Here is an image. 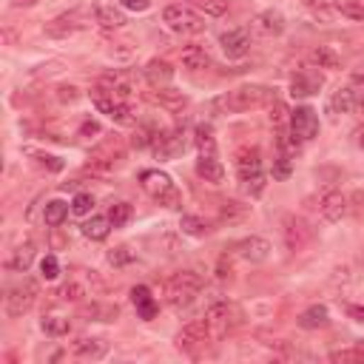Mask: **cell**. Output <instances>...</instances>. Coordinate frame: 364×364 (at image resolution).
<instances>
[{
    "instance_id": "cell-1",
    "label": "cell",
    "mask_w": 364,
    "mask_h": 364,
    "mask_svg": "<svg viewBox=\"0 0 364 364\" xmlns=\"http://www.w3.org/2000/svg\"><path fill=\"white\" fill-rule=\"evenodd\" d=\"M271 100V89L265 86H239L222 97L214 100V111L217 114H242V111H251L262 103Z\"/></svg>"
},
{
    "instance_id": "cell-2",
    "label": "cell",
    "mask_w": 364,
    "mask_h": 364,
    "mask_svg": "<svg viewBox=\"0 0 364 364\" xmlns=\"http://www.w3.org/2000/svg\"><path fill=\"white\" fill-rule=\"evenodd\" d=\"M203 288H205V282H203L200 273L182 271V273H176V276L168 279V285H165V302L174 310H186V307H191L197 302V296L203 293Z\"/></svg>"
},
{
    "instance_id": "cell-3",
    "label": "cell",
    "mask_w": 364,
    "mask_h": 364,
    "mask_svg": "<svg viewBox=\"0 0 364 364\" xmlns=\"http://www.w3.org/2000/svg\"><path fill=\"white\" fill-rule=\"evenodd\" d=\"M237 174H239V182H242V188L245 194L251 197H259L268 186V176L262 171V154L259 148H239L237 151Z\"/></svg>"
},
{
    "instance_id": "cell-4",
    "label": "cell",
    "mask_w": 364,
    "mask_h": 364,
    "mask_svg": "<svg viewBox=\"0 0 364 364\" xmlns=\"http://www.w3.org/2000/svg\"><path fill=\"white\" fill-rule=\"evenodd\" d=\"M140 186H142V191H145L148 197H154L159 205H165V208H179V191H176V186L171 182V176H168L165 171H159V168L142 171V174H140Z\"/></svg>"
},
{
    "instance_id": "cell-5",
    "label": "cell",
    "mask_w": 364,
    "mask_h": 364,
    "mask_svg": "<svg viewBox=\"0 0 364 364\" xmlns=\"http://www.w3.org/2000/svg\"><path fill=\"white\" fill-rule=\"evenodd\" d=\"M38 296H40L38 282L29 279V276H23L18 285H12V288L6 290V316H9V319H21L23 313H29V310L35 307Z\"/></svg>"
},
{
    "instance_id": "cell-6",
    "label": "cell",
    "mask_w": 364,
    "mask_h": 364,
    "mask_svg": "<svg viewBox=\"0 0 364 364\" xmlns=\"http://www.w3.org/2000/svg\"><path fill=\"white\" fill-rule=\"evenodd\" d=\"M162 21L171 32L176 35H200L205 32V18H200L191 6L186 4H171L165 12H162Z\"/></svg>"
},
{
    "instance_id": "cell-7",
    "label": "cell",
    "mask_w": 364,
    "mask_h": 364,
    "mask_svg": "<svg viewBox=\"0 0 364 364\" xmlns=\"http://www.w3.org/2000/svg\"><path fill=\"white\" fill-rule=\"evenodd\" d=\"M205 322H208L211 336L220 339V336L231 333V330L242 322V313H239V307L231 305V302H214V305L205 310Z\"/></svg>"
},
{
    "instance_id": "cell-8",
    "label": "cell",
    "mask_w": 364,
    "mask_h": 364,
    "mask_svg": "<svg viewBox=\"0 0 364 364\" xmlns=\"http://www.w3.org/2000/svg\"><path fill=\"white\" fill-rule=\"evenodd\" d=\"M211 330H208V322L205 319H194L188 322L186 327H182L176 333V350L179 353H186V356H200V350L211 341Z\"/></svg>"
},
{
    "instance_id": "cell-9",
    "label": "cell",
    "mask_w": 364,
    "mask_h": 364,
    "mask_svg": "<svg viewBox=\"0 0 364 364\" xmlns=\"http://www.w3.org/2000/svg\"><path fill=\"white\" fill-rule=\"evenodd\" d=\"M282 237H285L288 251L299 254V251H305V248L313 242V228H310V222H307L305 217L288 214V217L282 220Z\"/></svg>"
},
{
    "instance_id": "cell-10",
    "label": "cell",
    "mask_w": 364,
    "mask_h": 364,
    "mask_svg": "<svg viewBox=\"0 0 364 364\" xmlns=\"http://www.w3.org/2000/svg\"><path fill=\"white\" fill-rule=\"evenodd\" d=\"M288 131L296 142H310L316 134H319V117L310 106H299L290 111V120H288Z\"/></svg>"
},
{
    "instance_id": "cell-11",
    "label": "cell",
    "mask_w": 364,
    "mask_h": 364,
    "mask_svg": "<svg viewBox=\"0 0 364 364\" xmlns=\"http://www.w3.org/2000/svg\"><path fill=\"white\" fill-rule=\"evenodd\" d=\"M154 154L162 157V159H174L186 151V131L182 128H159L154 142H151Z\"/></svg>"
},
{
    "instance_id": "cell-12",
    "label": "cell",
    "mask_w": 364,
    "mask_h": 364,
    "mask_svg": "<svg viewBox=\"0 0 364 364\" xmlns=\"http://www.w3.org/2000/svg\"><path fill=\"white\" fill-rule=\"evenodd\" d=\"M103 94H108V97H114V100H123V103H128L131 100V94H134V80H131V74L128 72H108V74H103L100 77V86H97Z\"/></svg>"
},
{
    "instance_id": "cell-13",
    "label": "cell",
    "mask_w": 364,
    "mask_h": 364,
    "mask_svg": "<svg viewBox=\"0 0 364 364\" xmlns=\"http://www.w3.org/2000/svg\"><path fill=\"white\" fill-rule=\"evenodd\" d=\"M319 214H322L327 222H339L341 217L350 214V197L341 194V191H336V188L324 191V194L319 197Z\"/></svg>"
},
{
    "instance_id": "cell-14",
    "label": "cell",
    "mask_w": 364,
    "mask_h": 364,
    "mask_svg": "<svg viewBox=\"0 0 364 364\" xmlns=\"http://www.w3.org/2000/svg\"><path fill=\"white\" fill-rule=\"evenodd\" d=\"M234 251H237L239 259H245L251 265H262V262H268L273 248H271V242L265 237H245V239H239L234 245Z\"/></svg>"
},
{
    "instance_id": "cell-15",
    "label": "cell",
    "mask_w": 364,
    "mask_h": 364,
    "mask_svg": "<svg viewBox=\"0 0 364 364\" xmlns=\"http://www.w3.org/2000/svg\"><path fill=\"white\" fill-rule=\"evenodd\" d=\"M220 46L228 60H242L251 52V29H231L220 38Z\"/></svg>"
},
{
    "instance_id": "cell-16",
    "label": "cell",
    "mask_w": 364,
    "mask_h": 364,
    "mask_svg": "<svg viewBox=\"0 0 364 364\" xmlns=\"http://www.w3.org/2000/svg\"><path fill=\"white\" fill-rule=\"evenodd\" d=\"M83 26H86V23H83V12L74 9V12H66V15L55 18V21H49V23H46V35L55 38V40H66V38H72L74 32H80Z\"/></svg>"
},
{
    "instance_id": "cell-17",
    "label": "cell",
    "mask_w": 364,
    "mask_h": 364,
    "mask_svg": "<svg viewBox=\"0 0 364 364\" xmlns=\"http://www.w3.org/2000/svg\"><path fill=\"white\" fill-rule=\"evenodd\" d=\"M94 106H97L106 117H111L114 123H120V125H131V123H134V117H131V106H128V103H123V100H114V97L103 94L100 89L94 91Z\"/></svg>"
},
{
    "instance_id": "cell-18",
    "label": "cell",
    "mask_w": 364,
    "mask_h": 364,
    "mask_svg": "<svg viewBox=\"0 0 364 364\" xmlns=\"http://www.w3.org/2000/svg\"><path fill=\"white\" fill-rule=\"evenodd\" d=\"M251 32H254V35H259V38H279V35L285 32V18H282V12H276V9H265V12L254 15V21H251Z\"/></svg>"
},
{
    "instance_id": "cell-19",
    "label": "cell",
    "mask_w": 364,
    "mask_h": 364,
    "mask_svg": "<svg viewBox=\"0 0 364 364\" xmlns=\"http://www.w3.org/2000/svg\"><path fill=\"white\" fill-rule=\"evenodd\" d=\"M322 86H324V77L316 69H302L290 80V94L293 97H313V94H319Z\"/></svg>"
},
{
    "instance_id": "cell-20",
    "label": "cell",
    "mask_w": 364,
    "mask_h": 364,
    "mask_svg": "<svg viewBox=\"0 0 364 364\" xmlns=\"http://www.w3.org/2000/svg\"><path fill=\"white\" fill-rule=\"evenodd\" d=\"M72 353L77 358H83V361H100L108 353V341L106 339H97V336H80L72 344Z\"/></svg>"
},
{
    "instance_id": "cell-21",
    "label": "cell",
    "mask_w": 364,
    "mask_h": 364,
    "mask_svg": "<svg viewBox=\"0 0 364 364\" xmlns=\"http://www.w3.org/2000/svg\"><path fill=\"white\" fill-rule=\"evenodd\" d=\"M358 94L350 89V86H341V89H336L333 91V97H330V103H327V111L330 114H350L356 106H358Z\"/></svg>"
},
{
    "instance_id": "cell-22",
    "label": "cell",
    "mask_w": 364,
    "mask_h": 364,
    "mask_svg": "<svg viewBox=\"0 0 364 364\" xmlns=\"http://www.w3.org/2000/svg\"><path fill=\"white\" fill-rule=\"evenodd\" d=\"M131 302H134L140 319H154L157 310H159V305L154 302V296H151V290H148L145 285H137V288L131 290Z\"/></svg>"
},
{
    "instance_id": "cell-23",
    "label": "cell",
    "mask_w": 364,
    "mask_h": 364,
    "mask_svg": "<svg viewBox=\"0 0 364 364\" xmlns=\"http://www.w3.org/2000/svg\"><path fill=\"white\" fill-rule=\"evenodd\" d=\"M145 80L154 86V89H165L171 80H174V69L168 60H151L145 66Z\"/></svg>"
},
{
    "instance_id": "cell-24",
    "label": "cell",
    "mask_w": 364,
    "mask_h": 364,
    "mask_svg": "<svg viewBox=\"0 0 364 364\" xmlns=\"http://www.w3.org/2000/svg\"><path fill=\"white\" fill-rule=\"evenodd\" d=\"M197 174H200L205 182H214V186L225 179V168H222V162L217 159V154L200 157V159H197Z\"/></svg>"
},
{
    "instance_id": "cell-25",
    "label": "cell",
    "mask_w": 364,
    "mask_h": 364,
    "mask_svg": "<svg viewBox=\"0 0 364 364\" xmlns=\"http://www.w3.org/2000/svg\"><path fill=\"white\" fill-rule=\"evenodd\" d=\"M83 319H89V322H117L120 307L111 305V302H91L89 307H83Z\"/></svg>"
},
{
    "instance_id": "cell-26",
    "label": "cell",
    "mask_w": 364,
    "mask_h": 364,
    "mask_svg": "<svg viewBox=\"0 0 364 364\" xmlns=\"http://www.w3.org/2000/svg\"><path fill=\"white\" fill-rule=\"evenodd\" d=\"M299 324H302L305 330H319V327H327V324H330V313H327V307H324V305H310L307 310H302Z\"/></svg>"
},
{
    "instance_id": "cell-27",
    "label": "cell",
    "mask_w": 364,
    "mask_h": 364,
    "mask_svg": "<svg viewBox=\"0 0 364 364\" xmlns=\"http://www.w3.org/2000/svg\"><path fill=\"white\" fill-rule=\"evenodd\" d=\"M182 66L191 69V72H203L211 66V55L203 46H186L182 49Z\"/></svg>"
},
{
    "instance_id": "cell-28",
    "label": "cell",
    "mask_w": 364,
    "mask_h": 364,
    "mask_svg": "<svg viewBox=\"0 0 364 364\" xmlns=\"http://www.w3.org/2000/svg\"><path fill=\"white\" fill-rule=\"evenodd\" d=\"M94 21L103 26V29H123L125 26V15H123V9H117V6H97L94 9Z\"/></svg>"
},
{
    "instance_id": "cell-29",
    "label": "cell",
    "mask_w": 364,
    "mask_h": 364,
    "mask_svg": "<svg viewBox=\"0 0 364 364\" xmlns=\"http://www.w3.org/2000/svg\"><path fill=\"white\" fill-rule=\"evenodd\" d=\"M32 262H35V245H32V242H26V245L15 248V254L9 256L6 268H9V271H15V273H26V271L32 268Z\"/></svg>"
},
{
    "instance_id": "cell-30",
    "label": "cell",
    "mask_w": 364,
    "mask_h": 364,
    "mask_svg": "<svg viewBox=\"0 0 364 364\" xmlns=\"http://www.w3.org/2000/svg\"><path fill=\"white\" fill-rule=\"evenodd\" d=\"M148 100L157 103V106H162V108H168V111H179L182 106L188 103L186 94H182V91H171V89H159L157 94H148Z\"/></svg>"
},
{
    "instance_id": "cell-31",
    "label": "cell",
    "mask_w": 364,
    "mask_h": 364,
    "mask_svg": "<svg viewBox=\"0 0 364 364\" xmlns=\"http://www.w3.org/2000/svg\"><path fill=\"white\" fill-rule=\"evenodd\" d=\"M111 228H114V225H111L108 217H91L89 222H83V237H86V239H94V242H103Z\"/></svg>"
},
{
    "instance_id": "cell-32",
    "label": "cell",
    "mask_w": 364,
    "mask_h": 364,
    "mask_svg": "<svg viewBox=\"0 0 364 364\" xmlns=\"http://www.w3.org/2000/svg\"><path fill=\"white\" fill-rule=\"evenodd\" d=\"M194 140H197L200 157L217 154V137H214V128H211L208 123H200V125H197V131H194Z\"/></svg>"
},
{
    "instance_id": "cell-33",
    "label": "cell",
    "mask_w": 364,
    "mask_h": 364,
    "mask_svg": "<svg viewBox=\"0 0 364 364\" xmlns=\"http://www.w3.org/2000/svg\"><path fill=\"white\" fill-rule=\"evenodd\" d=\"M66 217H69V203H63V200H52V203H46V208H43V220H46V225H49V228H60V225L66 222Z\"/></svg>"
},
{
    "instance_id": "cell-34",
    "label": "cell",
    "mask_w": 364,
    "mask_h": 364,
    "mask_svg": "<svg viewBox=\"0 0 364 364\" xmlns=\"http://www.w3.org/2000/svg\"><path fill=\"white\" fill-rule=\"evenodd\" d=\"M310 60H313L319 69H339V66H341V57H339L330 46H316V49L310 52Z\"/></svg>"
},
{
    "instance_id": "cell-35",
    "label": "cell",
    "mask_w": 364,
    "mask_h": 364,
    "mask_svg": "<svg viewBox=\"0 0 364 364\" xmlns=\"http://www.w3.org/2000/svg\"><path fill=\"white\" fill-rule=\"evenodd\" d=\"M40 327H43V333L46 336H66L69 333V327H72V322H69V316H57V313H52V316H43V322H40Z\"/></svg>"
},
{
    "instance_id": "cell-36",
    "label": "cell",
    "mask_w": 364,
    "mask_h": 364,
    "mask_svg": "<svg viewBox=\"0 0 364 364\" xmlns=\"http://www.w3.org/2000/svg\"><path fill=\"white\" fill-rule=\"evenodd\" d=\"M179 228H182V234H188V237H208V222L203 220V217H194V214H186L182 217V222H179Z\"/></svg>"
},
{
    "instance_id": "cell-37",
    "label": "cell",
    "mask_w": 364,
    "mask_h": 364,
    "mask_svg": "<svg viewBox=\"0 0 364 364\" xmlns=\"http://www.w3.org/2000/svg\"><path fill=\"white\" fill-rule=\"evenodd\" d=\"M106 217L111 220V225H114V228H123V225L134 217V208H131L128 203H114V205L108 208V214H106Z\"/></svg>"
},
{
    "instance_id": "cell-38",
    "label": "cell",
    "mask_w": 364,
    "mask_h": 364,
    "mask_svg": "<svg viewBox=\"0 0 364 364\" xmlns=\"http://www.w3.org/2000/svg\"><path fill=\"white\" fill-rule=\"evenodd\" d=\"M191 4L200 12H205L208 18H222L228 12V0H191Z\"/></svg>"
},
{
    "instance_id": "cell-39",
    "label": "cell",
    "mask_w": 364,
    "mask_h": 364,
    "mask_svg": "<svg viewBox=\"0 0 364 364\" xmlns=\"http://www.w3.org/2000/svg\"><path fill=\"white\" fill-rule=\"evenodd\" d=\"M32 162H35L38 168L49 171V174H57V171H63V159H57V157H52V154H40V151H32Z\"/></svg>"
},
{
    "instance_id": "cell-40",
    "label": "cell",
    "mask_w": 364,
    "mask_h": 364,
    "mask_svg": "<svg viewBox=\"0 0 364 364\" xmlns=\"http://www.w3.org/2000/svg\"><path fill=\"white\" fill-rule=\"evenodd\" d=\"M330 361H364V341H358L350 350H336L330 353Z\"/></svg>"
},
{
    "instance_id": "cell-41",
    "label": "cell",
    "mask_w": 364,
    "mask_h": 364,
    "mask_svg": "<svg viewBox=\"0 0 364 364\" xmlns=\"http://www.w3.org/2000/svg\"><path fill=\"white\" fill-rule=\"evenodd\" d=\"M290 171H293V159H290V154L282 151V154L273 159V179H288Z\"/></svg>"
},
{
    "instance_id": "cell-42",
    "label": "cell",
    "mask_w": 364,
    "mask_h": 364,
    "mask_svg": "<svg viewBox=\"0 0 364 364\" xmlns=\"http://www.w3.org/2000/svg\"><path fill=\"white\" fill-rule=\"evenodd\" d=\"M91 208H94V200H91V194H86V191H80V194L72 200V214H77V217H89Z\"/></svg>"
},
{
    "instance_id": "cell-43",
    "label": "cell",
    "mask_w": 364,
    "mask_h": 364,
    "mask_svg": "<svg viewBox=\"0 0 364 364\" xmlns=\"http://www.w3.org/2000/svg\"><path fill=\"white\" fill-rule=\"evenodd\" d=\"M220 217H222L225 222H237V220H245V217H248V205H242V203H225Z\"/></svg>"
},
{
    "instance_id": "cell-44",
    "label": "cell",
    "mask_w": 364,
    "mask_h": 364,
    "mask_svg": "<svg viewBox=\"0 0 364 364\" xmlns=\"http://www.w3.org/2000/svg\"><path fill=\"white\" fill-rule=\"evenodd\" d=\"M40 276H43V279H49V282L60 276V262H57V256H52V254H49V256H43V259H40Z\"/></svg>"
},
{
    "instance_id": "cell-45",
    "label": "cell",
    "mask_w": 364,
    "mask_h": 364,
    "mask_svg": "<svg viewBox=\"0 0 364 364\" xmlns=\"http://www.w3.org/2000/svg\"><path fill=\"white\" fill-rule=\"evenodd\" d=\"M336 9L341 15H347V18H353V21H364V6H358L356 0H339Z\"/></svg>"
},
{
    "instance_id": "cell-46",
    "label": "cell",
    "mask_w": 364,
    "mask_h": 364,
    "mask_svg": "<svg viewBox=\"0 0 364 364\" xmlns=\"http://www.w3.org/2000/svg\"><path fill=\"white\" fill-rule=\"evenodd\" d=\"M60 296H63L66 302H80V299L89 296V293H86V288H83L80 282H69V285L60 288Z\"/></svg>"
},
{
    "instance_id": "cell-47",
    "label": "cell",
    "mask_w": 364,
    "mask_h": 364,
    "mask_svg": "<svg viewBox=\"0 0 364 364\" xmlns=\"http://www.w3.org/2000/svg\"><path fill=\"white\" fill-rule=\"evenodd\" d=\"M108 262L120 268V265H128V262H134V254H131L128 248H117V251H111V254H108Z\"/></svg>"
},
{
    "instance_id": "cell-48",
    "label": "cell",
    "mask_w": 364,
    "mask_h": 364,
    "mask_svg": "<svg viewBox=\"0 0 364 364\" xmlns=\"http://www.w3.org/2000/svg\"><path fill=\"white\" fill-rule=\"evenodd\" d=\"M120 6L128 12H148L151 9V0H120Z\"/></svg>"
},
{
    "instance_id": "cell-49",
    "label": "cell",
    "mask_w": 364,
    "mask_h": 364,
    "mask_svg": "<svg viewBox=\"0 0 364 364\" xmlns=\"http://www.w3.org/2000/svg\"><path fill=\"white\" fill-rule=\"evenodd\" d=\"M350 211H353L356 217H364V191H356V194L350 197Z\"/></svg>"
},
{
    "instance_id": "cell-50",
    "label": "cell",
    "mask_w": 364,
    "mask_h": 364,
    "mask_svg": "<svg viewBox=\"0 0 364 364\" xmlns=\"http://www.w3.org/2000/svg\"><path fill=\"white\" fill-rule=\"evenodd\" d=\"M350 89H353L358 97L364 94V69H358V72L353 74V80H350Z\"/></svg>"
},
{
    "instance_id": "cell-51",
    "label": "cell",
    "mask_w": 364,
    "mask_h": 364,
    "mask_svg": "<svg viewBox=\"0 0 364 364\" xmlns=\"http://www.w3.org/2000/svg\"><path fill=\"white\" fill-rule=\"evenodd\" d=\"M57 97H60L63 103H74V100H77V89H74V86H63Z\"/></svg>"
},
{
    "instance_id": "cell-52",
    "label": "cell",
    "mask_w": 364,
    "mask_h": 364,
    "mask_svg": "<svg viewBox=\"0 0 364 364\" xmlns=\"http://www.w3.org/2000/svg\"><path fill=\"white\" fill-rule=\"evenodd\" d=\"M80 134H83V137H91V134H100V123H94V120H89V123H83V128H80Z\"/></svg>"
},
{
    "instance_id": "cell-53",
    "label": "cell",
    "mask_w": 364,
    "mask_h": 364,
    "mask_svg": "<svg viewBox=\"0 0 364 364\" xmlns=\"http://www.w3.org/2000/svg\"><path fill=\"white\" fill-rule=\"evenodd\" d=\"M347 316H353L356 322H364V307H358V305H347Z\"/></svg>"
},
{
    "instance_id": "cell-54",
    "label": "cell",
    "mask_w": 364,
    "mask_h": 364,
    "mask_svg": "<svg viewBox=\"0 0 364 364\" xmlns=\"http://www.w3.org/2000/svg\"><path fill=\"white\" fill-rule=\"evenodd\" d=\"M15 4H18V6H35L38 0H15Z\"/></svg>"
},
{
    "instance_id": "cell-55",
    "label": "cell",
    "mask_w": 364,
    "mask_h": 364,
    "mask_svg": "<svg viewBox=\"0 0 364 364\" xmlns=\"http://www.w3.org/2000/svg\"><path fill=\"white\" fill-rule=\"evenodd\" d=\"M358 148H364V128L358 131Z\"/></svg>"
},
{
    "instance_id": "cell-56",
    "label": "cell",
    "mask_w": 364,
    "mask_h": 364,
    "mask_svg": "<svg viewBox=\"0 0 364 364\" xmlns=\"http://www.w3.org/2000/svg\"><path fill=\"white\" fill-rule=\"evenodd\" d=\"M310 4H319V6H322V4H324V0H310Z\"/></svg>"
}]
</instances>
